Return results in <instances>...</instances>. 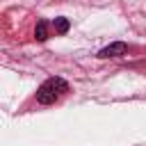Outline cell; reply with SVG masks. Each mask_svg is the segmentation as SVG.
<instances>
[{"label": "cell", "instance_id": "obj_3", "mask_svg": "<svg viewBox=\"0 0 146 146\" xmlns=\"http://www.w3.org/2000/svg\"><path fill=\"white\" fill-rule=\"evenodd\" d=\"M52 27H55V32H57V34H66V32H68V27H71V23H68V18L59 16V18H55V21H52Z\"/></svg>", "mask_w": 146, "mask_h": 146}, {"label": "cell", "instance_id": "obj_4", "mask_svg": "<svg viewBox=\"0 0 146 146\" xmlns=\"http://www.w3.org/2000/svg\"><path fill=\"white\" fill-rule=\"evenodd\" d=\"M34 36H36V41H46V39H48V23H46V21H39V23H36Z\"/></svg>", "mask_w": 146, "mask_h": 146}, {"label": "cell", "instance_id": "obj_2", "mask_svg": "<svg viewBox=\"0 0 146 146\" xmlns=\"http://www.w3.org/2000/svg\"><path fill=\"white\" fill-rule=\"evenodd\" d=\"M128 50H130V46H128V43H123V41H114V43H110V46L100 48V50H98V57H100V59L123 57V55H128Z\"/></svg>", "mask_w": 146, "mask_h": 146}, {"label": "cell", "instance_id": "obj_1", "mask_svg": "<svg viewBox=\"0 0 146 146\" xmlns=\"http://www.w3.org/2000/svg\"><path fill=\"white\" fill-rule=\"evenodd\" d=\"M66 91H68V82H66L64 78L52 75V78H48V80H43V82L39 84L34 98H36V103H41V105H52V103H55L59 96H64Z\"/></svg>", "mask_w": 146, "mask_h": 146}]
</instances>
